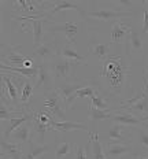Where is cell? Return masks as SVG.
<instances>
[{
  "label": "cell",
  "instance_id": "6da1fadb",
  "mask_svg": "<svg viewBox=\"0 0 148 159\" xmlns=\"http://www.w3.org/2000/svg\"><path fill=\"white\" fill-rule=\"evenodd\" d=\"M132 73V59L129 55H110L101 62L99 71L101 92L110 98L118 99L126 95Z\"/></svg>",
  "mask_w": 148,
  "mask_h": 159
},
{
  "label": "cell",
  "instance_id": "7a4b0ae2",
  "mask_svg": "<svg viewBox=\"0 0 148 159\" xmlns=\"http://www.w3.org/2000/svg\"><path fill=\"white\" fill-rule=\"evenodd\" d=\"M65 102L62 99L61 93L58 92V89H52L49 92L43 93V102L40 106V111L48 112L52 117H56L66 121V114H65Z\"/></svg>",
  "mask_w": 148,
  "mask_h": 159
},
{
  "label": "cell",
  "instance_id": "3957f363",
  "mask_svg": "<svg viewBox=\"0 0 148 159\" xmlns=\"http://www.w3.org/2000/svg\"><path fill=\"white\" fill-rule=\"evenodd\" d=\"M21 45H7L3 44L2 45V63L12 66V67H24L25 62L29 58H26L25 55H22L19 52Z\"/></svg>",
  "mask_w": 148,
  "mask_h": 159
},
{
  "label": "cell",
  "instance_id": "277c9868",
  "mask_svg": "<svg viewBox=\"0 0 148 159\" xmlns=\"http://www.w3.org/2000/svg\"><path fill=\"white\" fill-rule=\"evenodd\" d=\"M54 81L55 77L51 71L49 63H40L38 65V75L34 84V91L40 92V93H45V92L52 91L54 88Z\"/></svg>",
  "mask_w": 148,
  "mask_h": 159
},
{
  "label": "cell",
  "instance_id": "5b68a950",
  "mask_svg": "<svg viewBox=\"0 0 148 159\" xmlns=\"http://www.w3.org/2000/svg\"><path fill=\"white\" fill-rule=\"evenodd\" d=\"M122 108L123 111H129L132 114L137 112L141 114V118L148 117V96L147 93L143 91V93L136 96V98H129L126 100L122 102L119 110Z\"/></svg>",
  "mask_w": 148,
  "mask_h": 159
},
{
  "label": "cell",
  "instance_id": "8992f818",
  "mask_svg": "<svg viewBox=\"0 0 148 159\" xmlns=\"http://www.w3.org/2000/svg\"><path fill=\"white\" fill-rule=\"evenodd\" d=\"M74 65H78V63L71 62L65 58L49 62V67H51V71H52V74H54V77L66 80V81H67V78L71 77V73L74 70Z\"/></svg>",
  "mask_w": 148,
  "mask_h": 159
},
{
  "label": "cell",
  "instance_id": "52a82bcc",
  "mask_svg": "<svg viewBox=\"0 0 148 159\" xmlns=\"http://www.w3.org/2000/svg\"><path fill=\"white\" fill-rule=\"evenodd\" d=\"M133 15L132 11H119V10H110V8H99V10H93V11L87 12V16L95 18L97 21H115L117 22L119 18L122 16H130Z\"/></svg>",
  "mask_w": 148,
  "mask_h": 159
},
{
  "label": "cell",
  "instance_id": "ba28073f",
  "mask_svg": "<svg viewBox=\"0 0 148 159\" xmlns=\"http://www.w3.org/2000/svg\"><path fill=\"white\" fill-rule=\"evenodd\" d=\"M56 43L55 40H51V41L47 43H41L37 47H34V52L33 55L41 62V63H48L49 61L54 59V56L56 55Z\"/></svg>",
  "mask_w": 148,
  "mask_h": 159
},
{
  "label": "cell",
  "instance_id": "9c48e42d",
  "mask_svg": "<svg viewBox=\"0 0 148 159\" xmlns=\"http://www.w3.org/2000/svg\"><path fill=\"white\" fill-rule=\"evenodd\" d=\"M16 21H29L32 24V29H33V43H34V47H37L38 44H41V40L44 37V24L48 22L47 19H43L40 16H18V18H14Z\"/></svg>",
  "mask_w": 148,
  "mask_h": 159
},
{
  "label": "cell",
  "instance_id": "30bf717a",
  "mask_svg": "<svg viewBox=\"0 0 148 159\" xmlns=\"http://www.w3.org/2000/svg\"><path fill=\"white\" fill-rule=\"evenodd\" d=\"M51 28H48L47 30L51 33H63V34L67 37V40L74 44V37L78 33V24L75 22H65V24H54L51 22Z\"/></svg>",
  "mask_w": 148,
  "mask_h": 159
},
{
  "label": "cell",
  "instance_id": "8fae6325",
  "mask_svg": "<svg viewBox=\"0 0 148 159\" xmlns=\"http://www.w3.org/2000/svg\"><path fill=\"white\" fill-rule=\"evenodd\" d=\"M111 119L115 124H121L123 126H136V125H143V118L136 114H132L129 111L117 110L115 114L111 115Z\"/></svg>",
  "mask_w": 148,
  "mask_h": 159
},
{
  "label": "cell",
  "instance_id": "7c38bea8",
  "mask_svg": "<svg viewBox=\"0 0 148 159\" xmlns=\"http://www.w3.org/2000/svg\"><path fill=\"white\" fill-rule=\"evenodd\" d=\"M143 40H141L140 33L137 32L136 28H132V30L129 33L126 39V54L132 56V55H139L143 51Z\"/></svg>",
  "mask_w": 148,
  "mask_h": 159
},
{
  "label": "cell",
  "instance_id": "4fadbf2b",
  "mask_svg": "<svg viewBox=\"0 0 148 159\" xmlns=\"http://www.w3.org/2000/svg\"><path fill=\"white\" fill-rule=\"evenodd\" d=\"M84 87H87V85H84V81H82V80H74V81H66L65 84H62L61 87L56 88V89H58L59 93H61L62 99H63V102L66 104L74 96L75 92L80 91V89L84 88Z\"/></svg>",
  "mask_w": 148,
  "mask_h": 159
},
{
  "label": "cell",
  "instance_id": "5bb4252c",
  "mask_svg": "<svg viewBox=\"0 0 148 159\" xmlns=\"http://www.w3.org/2000/svg\"><path fill=\"white\" fill-rule=\"evenodd\" d=\"M33 118H34V112H26V114H24L22 117L12 118V119H10V121H7L8 126L3 128V139L8 140L10 136L14 133L16 129H18L19 126H22L24 124H26V122H30Z\"/></svg>",
  "mask_w": 148,
  "mask_h": 159
},
{
  "label": "cell",
  "instance_id": "9a60e30c",
  "mask_svg": "<svg viewBox=\"0 0 148 159\" xmlns=\"http://www.w3.org/2000/svg\"><path fill=\"white\" fill-rule=\"evenodd\" d=\"M132 150V147L129 144L125 143H108L107 147L104 148L106 157L108 159H119L125 157L126 154H129Z\"/></svg>",
  "mask_w": 148,
  "mask_h": 159
},
{
  "label": "cell",
  "instance_id": "2e32d148",
  "mask_svg": "<svg viewBox=\"0 0 148 159\" xmlns=\"http://www.w3.org/2000/svg\"><path fill=\"white\" fill-rule=\"evenodd\" d=\"M58 54L61 58L69 59V61L75 62L78 65H85V56L78 54V51L74 48V44H71V43H69V44L63 45L61 49H58Z\"/></svg>",
  "mask_w": 148,
  "mask_h": 159
},
{
  "label": "cell",
  "instance_id": "e0dca14e",
  "mask_svg": "<svg viewBox=\"0 0 148 159\" xmlns=\"http://www.w3.org/2000/svg\"><path fill=\"white\" fill-rule=\"evenodd\" d=\"M130 30H132L130 26H128L123 22H121V21L114 22L113 29H111V34H110L111 43H122L123 39H128Z\"/></svg>",
  "mask_w": 148,
  "mask_h": 159
},
{
  "label": "cell",
  "instance_id": "ac0fdd59",
  "mask_svg": "<svg viewBox=\"0 0 148 159\" xmlns=\"http://www.w3.org/2000/svg\"><path fill=\"white\" fill-rule=\"evenodd\" d=\"M52 130L62 132V133H67V132L73 130H85L88 132V128L81 122H73V121H62V122H54L51 124Z\"/></svg>",
  "mask_w": 148,
  "mask_h": 159
},
{
  "label": "cell",
  "instance_id": "d6986e66",
  "mask_svg": "<svg viewBox=\"0 0 148 159\" xmlns=\"http://www.w3.org/2000/svg\"><path fill=\"white\" fill-rule=\"evenodd\" d=\"M2 157L7 159H24V155H22L19 145L14 143H8L6 139L2 140Z\"/></svg>",
  "mask_w": 148,
  "mask_h": 159
},
{
  "label": "cell",
  "instance_id": "ffe728a7",
  "mask_svg": "<svg viewBox=\"0 0 148 159\" xmlns=\"http://www.w3.org/2000/svg\"><path fill=\"white\" fill-rule=\"evenodd\" d=\"M89 145L92 148L93 159H107L103 144H101V141H100V137H99V134L95 133V132H89Z\"/></svg>",
  "mask_w": 148,
  "mask_h": 159
},
{
  "label": "cell",
  "instance_id": "44dd1931",
  "mask_svg": "<svg viewBox=\"0 0 148 159\" xmlns=\"http://www.w3.org/2000/svg\"><path fill=\"white\" fill-rule=\"evenodd\" d=\"M65 10H75V11H78L81 15H87L84 12V10L81 8L80 4H77V3H74V2H65V0L55 2L54 6H52L51 10H49V15H54V14H56V12L65 11Z\"/></svg>",
  "mask_w": 148,
  "mask_h": 159
},
{
  "label": "cell",
  "instance_id": "7402d4cb",
  "mask_svg": "<svg viewBox=\"0 0 148 159\" xmlns=\"http://www.w3.org/2000/svg\"><path fill=\"white\" fill-rule=\"evenodd\" d=\"M24 114V110L21 108H10V103L6 100L2 99V107H0V117H2V121L3 122H7L12 118H18V117H22Z\"/></svg>",
  "mask_w": 148,
  "mask_h": 159
},
{
  "label": "cell",
  "instance_id": "603a6c76",
  "mask_svg": "<svg viewBox=\"0 0 148 159\" xmlns=\"http://www.w3.org/2000/svg\"><path fill=\"white\" fill-rule=\"evenodd\" d=\"M32 121L30 122H26L22 126H19L16 130L10 136L11 140H15L18 143H25V141H29L32 137Z\"/></svg>",
  "mask_w": 148,
  "mask_h": 159
},
{
  "label": "cell",
  "instance_id": "cb8c5ba5",
  "mask_svg": "<svg viewBox=\"0 0 148 159\" xmlns=\"http://www.w3.org/2000/svg\"><path fill=\"white\" fill-rule=\"evenodd\" d=\"M32 126H33L34 133L38 136V143L44 144V139H45V133H47V130H52L51 125L43 124L41 121H38V119L36 118V114H34V118L32 119Z\"/></svg>",
  "mask_w": 148,
  "mask_h": 159
},
{
  "label": "cell",
  "instance_id": "d4e9b609",
  "mask_svg": "<svg viewBox=\"0 0 148 159\" xmlns=\"http://www.w3.org/2000/svg\"><path fill=\"white\" fill-rule=\"evenodd\" d=\"M110 49H111V41L110 43H95V44H92V54L100 59L101 62L110 56L108 55Z\"/></svg>",
  "mask_w": 148,
  "mask_h": 159
},
{
  "label": "cell",
  "instance_id": "484cf974",
  "mask_svg": "<svg viewBox=\"0 0 148 159\" xmlns=\"http://www.w3.org/2000/svg\"><path fill=\"white\" fill-rule=\"evenodd\" d=\"M96 88L95 87H92V85H87V87H84V88H81L80 91H77L74 93V96L70 99V100L66 103V107L67 108H70V107H73V103H74V100H77V99H80V98H92L95 93H96Z\"/></svg>",
  "mask_w": 148,
  "mask_h": 159
},
{
  "label": "cell",
  "instance_id": "4316f807",
  "mask_svg": "<svg viewBox=\"0 0 148 159\" xmlns=\"http://www.w3.org/2000/svg\"><path fill=\"white\" fill-rule=\"evenodd\" d=\"M49 151V145L48 144H33L30 143V150L26 154L25 159H38L41 155L47 154Z\"/></svg>",
  "mask_w": 148,
  "mask_h": 159
},
{
  "label": "cell",
  "instance_id": "83f0119b",
  "mask_svg": "<svg viewBox=\"0 0 148 159\" xmlns=\"http://www.w3.org/2000/svg\"><path fill=\"white\" fill-rule=\"evenodd\" d=\"M111 110H99L96 107H92L89 106V112H88V118L91 121H103V119L111 118Z\"/></svg>",
  "mask_w": 148,
  "mask_h": 159
},
{
  "label": "cell",
  "instance_id": "f1b7e54d",
  "mask_svg": "<svg viewBox=\"0 0 148 159\" xmlns=\"http://www.w3.org/2000/svg\"><path fill=\"white\" fill-rule=\"evenodd\" d=\"M33 92H34L33 81L25 78V82H24V85H22V91H21V104H26V103H28Z\"/></svg>",
  "mask_w": 148,
  "mask_h": 159
},
{
  "label": "cell",
  "instance_id": "f546056e",
  "mask_svg": "<svg viewBox=\"0 0 148 159\" xmlns=\"http://www.w3.org/2000/svg\"><path fill=\"white\" fill-rule=\"evenodd\" d=\"M123 129L125 126L121 124H114L111 125V128L108 129V133H107V139L108 140H125L123 139Z\"/></svg>",
  "mask_w": 148,
  "mask_h": 159
},
{
  "label": "cell",
  "instance_id": "4dcf8cb0",
  "mask_svg": "<svg viewBox=\"0 0 148 159\" xmlns=\"http://www.w3.org/2000/svg\"><path fill=\"white\" fill-rule=\"evenodd\" d=\"M91 106H92V107L99 108V110H110V107H108V103L106 102L104 96L100 95V91H97L96 93H95L91 98Z\"/></svg>",
  "mask_w": 148,
  "mask_h": 159
},
{
  "label": "cell",
  "instance_id": "1f68e13d",
  "mask_svg": "<svg viewBox=\"0 0 148 159\" xmlns=\"http://www.w3.org/2000/svg\"><path fill=\"white\" fill-rule=\"evenodd\" d=\"M71 152V143L63 141L56 147V152H55V159H63Z\"/></svg>",
  "mask_w": 148,
  "mask_h": 159
},
{
  "label": "cell",
  "instance_id": "d6a6232c",
  "mask_svg": "<svg viewBox=\"0 0 148 159\" xmlns=\"http://www.w3.org/2000/svg\"><path fill=\"white\" fill-rule=\"evenodd\" d=\"M137 143L144 151L148 152V130L144 128L137 129Z\"/></svg>",
  "mask_w": 148,
  "mask_h": 159
},
{
  "label": "cell",
  "instance_id": "836d02e7",
  "mask_svg": "<svg viewBox=\"0 0 148 159\" xmlns=\"http://www.w3.org/2000/svg\"><path fill=\"white\" fill-rule=\"evenodd\" d=\"M143 4L146 6L143 11V32L148 33V2H143Z\"/></svg>",
  "mask_w": 148,
  "mask_h": 159
},
{
  "label": "cell",
  "instance_id": "e575fe53",
  "mask_svg": "<svg viewBox=\"0 0 148 159\" xmlns=\"http://www.w3.org/2000/svg\"><path fill=\"white\" fill-rule=\"evenodd\" d=\"M75 158L74 159H89L87 155V152H85V148L82 147V145H77V150H75Z\"/></svg>",
  "mask_w": 148,
  "mask_h": 159
},
{
  "label": "cell",
  "instance_id": "d590c367",
  "mask_svg": "<svg viewBox=\"0 0 148 159\" xmlns=\"http://www.w3.org/2000/svg\"><path fill=\"white\" fill-rule=\"evenodd\" d=\"M144 85H146V93L148 96V67H147V74H146V77H144Z\"/></svg>",
  "mask_w": 148,
  "mask_h": 159
},
{
  "label": "cell",
  "instance_id": "8d00e7d4",
  "mask_svg": "<svg viewBox=\"0 0 148 159\" xmlns=\"http://www.w3.org/2000/svg\"><path fill=\"white\" fill-rule=\"evenodd\" d=\"M137 159H148V155H137Z\"/></svg>",
  "mask_w": 148,
  "mask_h": 159
},
{
  "label": "cell",
  "instance_id": "74e56055",
  "mask_svg": "<svg viewBox=\"0 0 148 159\" xmlns=\"http://www.w3.org/2000/svg\"><path fill=\"white\" fill-rule=\"evenodd\" d=\"M2 159H7V158H4V157H2Z\"/></svg>",
  "mask_w": 148,
  "mask_h": 159
}]
</instances>
